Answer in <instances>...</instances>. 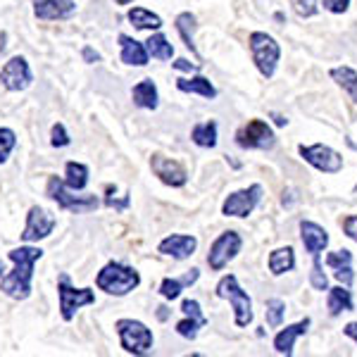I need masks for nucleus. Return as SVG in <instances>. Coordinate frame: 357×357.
Instances as JSON below:
<instances>
[{
    "label": "nucleus",
    "mask_w": 357,
    "mask_h": 357,
    "mask_svg": "<svg viewBox=\"0 0 357 357\" xmlns=\"http://www.w3.org/2000/svg\"><path fill=\"white\" fill-rule=\"evenodd\" d=\"M15 269L10 274L0 276V291L15 301H26L31 296V281H33V264L43 257V250L36 245H20L8 252Z\"/></svg>",
    "instance_id": "f257e3e1"
},
{
    "label": "nucleus",
    "mask_w": 357,
    "mask_h": 357,
    "mask_svg": "<svg viewBox=\"0 0 357 357\" xmlns=\"http://www.w3.org/2000/svg\"><path fill=\"white\" fill-rule=\"evenodd\" d=\"M96 284L100 291H105L107 296H126L134 289L141 286V274L134 267L122 262H107L105 267L98 272Z\"/></svg>",
    "instance_id": "f03ea898"
},
{
    "label": "nucleus",
    "mask_w": 357,
    "mask_h": 357,
    "mask_svg": "<svg viewBox=\"0 0 357 357\" xmlns=\"http://www.w3.org/2000/svg\"><path fill=\"white\" fill-rule=\"evenodd\" d=\"M215 293H217V298L231 303L234 321L238 329H245V326L252 324V319H255V314H252V298L248 296V291H243V286L238 284V279H236L234 274L222 276Z\"/></svg>",
    "instance_id": "7ed1b4c3"
},
{
    "label": "nucleus",
    "mask_w": 357,
    "mask_h": 357,
    "mask_svg": "<svg viewBox=\"0 0 357 357\" xmlns=\"http://www.w3.org/2000/svg\"><path fill=\"white\" fill-rule=\"evenodd\" d=\"M248 43H250V55H252V62H255L257 72H260L264 79H272L276 74V67H279V62H281V45L276 43V38L267 31H252Z\"/></svg>",
    "instance_id": "20e7f679"
},
{
    "label": "nucleus",
    "mask_w": 357,
    "mask_h": 357,
    "mask_svg": "<svg viewBox=\"0 0 357 357\" xmlns=\"http://www.w3.org/2000/svg\"><path fill=\"white\" fill-rule=\"evenodd\" d=\"M77 193H82V191H72V188H67L62 178H57V176L48 178V198L55 200L62 210L74 212V215H84V212L98 210V205H100L98 195H89V193L77 195Z\"/></svg>",
    "instance_id": "39448f33"
},
{
    "label": "nucleus",
    "mask_w": 357,
    "mask_h": 357,
    "mask_svg": "<svg viewBox=\"0 0 357 357\" xmlns=\"http://www.w3.org/2000/svg\"><path fill=\"white\" fill-rule=\"evenodd\" d=\"M119 333V343L129 355H148L155 343L153 331L138 319H119L114 324Z\"/></svg>",
    "instance_id": "423d86ee"
},
{
    "label": "nucleus",
    "mask_w": 357,
    "mask_h": 357,
    "mask_svg": "<svg viewBox=\"0 0 357 357\" xmlns=\"http://www.w3.org/2000/svg\"><path fill=\"white\" fill-rule=\"evenodd\" d=\"M236 146L243 151H272L276 146V134L264 119H250L236 131Z\"/></svg>",
    "instance_id": "0eeeda50"
},
{
    "label": "nucleus",
    "mask_w": 357,
    "mask_h": 357,
    "mask_svg": "<svg viewBox=\"0 0 357 357\" xmlns=\"http://www.w3.org/2000/svg\"><path fill=\"white\" fill-rule=\"evenodd\" d=\"M57 298H60V314L65 321H72L77 310H82L84 305L96 303V293L91 289H74L67 274H60L57 279Z\"/></svg>",
    "instance_id": "6e6552de"
},
{
    "label": "nucleus",
    "mask_w": 357,
    "mask_h": 357,
    "mask_svg": "<svg viewBox=\"0 0 357 357\" xmlns=\"http://www.w3.org/2000/svg\"><path fill=\"white\" fill-rule=\"evenodd\" d=\"M298 153L310 167H314L321 174H338L343 169V155L333 151L324 143H312V146H298Z\"/></svg>",
    "instance_id": "1a4fd4ad"
},
{
    "label": "nucleus",
    "mask_w": 357,
    "mask_h": 357,
    "mask_svg": "<svg viewBox=\"0 0 357 357\" xmlns=\"http://www.w3.org/2000/svg\"><path fill=\"white\" fill-rule=\"evenodd\" d=\"M241 248H243V238L238 231H224L217 236L215 243L210 245V252H207V264L212 272H222L229 262L236 260Z\"/></svg>",
    "instance_id": "9d476101"
},
{
    "label": "nucleus",
    "mask_w": 357,
    "mask_h": 357,
    "mask_svg": "<svg viewBox=\"0 0 357 357\" xmlns=\"http://www.w3.org/2000/svg\"><path fill=\"white\" fill-rule=\"evenodd\" d=\"M262 193H264V188L260 183H252V186H248V188H241V191L231 193L227 200H224L222 215L243 220V217L255 212V207L260 205V200H262Z\"/></svg>",
    "instance_id": "9b49d317"
},
{
    "label": "nucleus",
    "mask_w": 357,
    "mask_h": 357,
    "mask_svg": "<svg viewBox=\"0 0 357 357\" xmlns=\"http://www.w3.org/2000/svg\"><path fill=\"white\" fill-rule=\"evenodd\" d=\"M0 84H3V89L13 91V93L26 91L29 86L33 84V74H31V67H29L26 57H22V55L10 57L3 65V69H0Z\"/></svg>",
    "instance_id": "f8f14e48"
},
{
    "label": "nucleus",
    "mask_w": 357,
    "mask_h": 357,
    "mask_svg": "<svg viewBox=\"0 0 357 357\" xmlns=\"http://www.w3.org/2000/svg\"><path fill=\"white\" fill-rule=\"evenodd\" d=\"M55 224H57V220H55L53 215H50L48 210L33 205L31 210H29V215H26V227H24V234H22V238H24V243H33V241L48 238V236L53 234Z\"/></svg>",
    "instance_id": "ddd939ff"
},
{
    "label": "nucleus",
    "mask_w": 357,
    "mask_h": 357,
    "mask_svg": "<svg viewBox=\"0 0 357 357\" xmlns=\"http://www.w3.org/2000/svg\"><path fill=\"white\" fill-rule=\"evenodd\" d=\"M151 167H153L155 176H158L162 183H167V186H172V188L186 186L188 174H186V169H183V165H178L176 160L165 158V155H153Z\"/></svg>",
    "instance_id": "4468645a"
},
{
    "label": "nucleus",
    "mask_w": 357,
    "mask_h": 357,
    "mask_svg": "<svg viewBox=\"0 0 357 357\" xmlns=\"http://www.w3.org/2000/svg\"><path fill=\"white\" fill-rule=\"evenodd\" d=\"M74 13H77V3L74 0H33V15H36V20L43 22L69 20Z\"/></svg>",
    "instance_id": "2eb2a0df"
},
{
    "label": "nucleus",
    "mask_w": 357,
    "mask_h": 357,
    "mask_svg": "<svg viewBox=\"0 0 357 357\" xmlns=\"http://www.w3.org/2000/svg\"><path fill=\"white\" fill-rule=\"evenodd\" d=\"M195 248H198V238H195V236L172 234V236H167V238L160 241L158 250L162 252V255L174 257V260H188V257L195 252Z\"/></svg>",
    "instance_id": "dca6fc26"
},
{
    "label": "nucleus",
    "mask_w": 357,
    "mask_h": 357,
    "mask_svg": "<svg viewBox=\"0 0 357 357\" xmlns=\"http://www.w3.org/2000/svg\"><path fill=\"white\" fill-rule=\"evenodd\" d=\"M301 241L310 255H321L329 248V231L312 220H301Z\"/></svg>",
    "instance_id": "f3484780"
},
{
    "label": "nucleus",
    "mask_w": 357,
    "mask_h": 357,
    "mask_svg": "<svg viewBox=\"0 0 357 357\" xmlns=\"http://www.w3.org/2000/svg\"><path fill=\"white\" fill-rule=\"evenodd\" d=\"M310 324H312V319H310V317H305V319H301L298 324H289L286 329H281L274 336V353L276 355L291 357L293 355V348H296V341L301 336H305V333H307Z\"/></svg>",
    "instance_id": "a211bd4d"
},
{
    "label": "nucleus",
    "mask_w": 357,
    "mask_h": 357,
    "mask_svg": "<svg viewBox=\"0 0 357 357\" xmlns=\"http://www.w3.org/2000/svg\"><path fill=\"white\" fill-rule=\"evenodd\" d=\"M326 267L331 269L333 276H336L338 284L343 286H353L355 281V274H353V252L350 250H331L329 255H326Z\"/></svg>",
    "instance_id": "6ab92c4d"
},
{
    "label": "nucleus",
    "mask_w": 357,
    "mask_h": 357,
    "mask_svg": "<svg viewBox=\"0 0 357 357\" xmlns=\"http://www.w3.org/2000/svg\"><path fill=\"white\" fill-rule=\"evenodd\" d=\"M326 310H329L331 317H338L343 312H353L355 301H353V293H350V286L338 284L326 291Z\"/></svg>",
    "instance_id": "aec40b11"
},
{
    "label": "nucleus",
    "mask_w": 357,
    "mask_h": 357,
    "mask_svg": "<svg viewBox=\"0 0 357 357\" xmlns=\"http://www.w3.org/2000/svg\"><path fill=\"white\" fill-rule=\"evenodd\" d=\"M119 45H122V62L124 65H134V67H146L151 55L146 50V43L136 41V38L119 33Z\"/></svg>",
    "instance_id": "412c9836"
},
{
    "label": "nucleus",
    "mask_w": 357,
    "mask_h": 357,
    "mask_svg": "<svg viewBox=\"0 0 357 357\" xmlns=\"http://www.w3.org/2000/svg\"><path fill=\"white\" fill-rule=\"evenodd\" d=\"M198 279H200V269L195 267L188 269L183 276H167V279H162V284H160V293H162V298H167V301H176L183 293V289L193 286Z\"/></svg>",
    "instance_id": "4be33fe9"
},
{
    "label": "nucleus",
    "mask_w": 357,
    "mask_h": 357,
    "mask_svg": "<svg viewBox=\"0 0 357 357\" xmlns=\"http://www.w3.org/2000/svg\"><path fill=\"white\" fill-rule=\"evenodd\" d=\"M131 98H134V105L141 107V110H158V105H160V93L153 79L138 82L134 86V91H131Z\"/></svg>",
    "instance_id": "5701e85b"
},
{
    "label": "nucleus",
    "mask_w": 357,
    "mask_h": 357,
    "mask_svg": "<svg viewBox=\"0 0 357 357\" xmlns=\"http://www.w3.org/2000/svg\"><path fill=\"white\" fill-rule=\"evenodd\" d=\"M267 267H269V272H272L274 276L293 272V269H296V250H293L291 245L276 248V250L269 252Z\"/></svg>",
    "instance_id": "b1692460"
},
{
    "label": "nucleus",
    "mask_w": 357,
    "mask_h": 357,
    "mask_svg": "<svg viewBox=\"0 0 357 357\" xmlns=\"http://www.w3.org/2000/svg\"><path fill=\"white\" fill-rule=\"evenodd\" d=\"M176 89L181 93H195V96H203L207 100L217 98V89L212 86V82L203 74H195V77H188V79H176Z\"/></svg>",
    "instance_id": "393cba45"
},
{
    "label": "nucleus",
    "mask_w": 357,
    "mask_h": 357,
    "mask_svg": "<svg viewBox=\"0 0 357 357\" xmlns=\"http://www.w3.org/2000/svg\"><path fill=\"white\" fill-rule=\"evenodd\" d=\"M329 77L336 82V86H341L345 93L350 96V100L357 105V72L353 67L348 65H341V67H333L329 72Z\"/></svg>",
    "instance_id": "a878e982"
},
{
    "label": "nucleus",
    "mask_w": 357,
    "mask_h": 357,
    "mask_svg": "<svg viewBox=\"0 0 357 357\" xmlns=\"http://www.w3.org/2000/svg\"><path fill=\"white\" fill-rule=\"evenodd\" d=\"M217 138H220V129H217V122L210 119V122H200L193 126L191 131V141L198 148H215Z\"/></svg>",
    "instance_id": "bb28decb"
},
{
    "label": "nucleus",
    "mask_w": 357,
    "mask_h": 357,
    "mask_svg": "<svg viewBox=\"0 0 357 357\" xmlns=\"http://www.w3.org/2000/svg\"><path fill=\"white\" fill-rule=\"evenodd\" d=\"M126 20H129L136 29H141V31H153V29L162 26V17L155 15L153 10H146V8H131L129 15H126Z\"/></svg>",
    "instance_id": "cd10ccee"
},
{
    "label": "nucleus",
    "mask_w": 357,
    "mask_h": 357,
    "mask_svg": "<svg viewBox=\"0 0 357 357\" xmlns=\"http://www.w3.org/2000/svg\"><path fill=\"white\" fill-rule=\"evenodd\" d=\"M65 186L72 191H84L89 186V167L82 162H67L65 167Z\"/></svg>",
    "instance_id": "c85d7f7f"
},
{
    "label": "nucleus",
    "mask_w": 357,
    "mask_h": 357,
    "mask_svg": "<svg viewBox=\"0 0 357 357\" xmlns=\"http://www.w3.org/2000/svg\"><path fill=\"white\" fill-rule=\"evenodd\" d=\"M174 26H176L178 36H181V41L186 43V48L193 53V57H200V55H198V48H195V41H193V31H195V15H191V13H181V15L176 17Z\"/></svg>",
    "instance_id": "c756f323"
},
{
    "label": "nucleus",
    "mask_w": 357,
    "mask_h": 357,
    "mask_svg": "<svg viewBox=\"0 0 357 357\" xmlns=\"http://www.w3.org/2000/svg\"><path fill=\"white\" fill-rule=\"evenodd\" d=\"M146 50L155 60H172V57H174V45L167 41L165 33H153L146 41Z\"/></svg>",
    "instance_id": "7c9ffc66"
},
{
    "label": "nucleus",
    "mask_w": 357,
    "mask_h": 357,
    "mask_svg": "<svg viewBox=\"0 0 357 357\" xmlns=\"http://www.w3.org/2000/svg\"><path fill=\"white\" fill-rule=\"evenodd\" d=\"M264 317H267V324L272 326V329H279L286 319V303L281 301V298H269V301L264 303Z\"/></svg>",
    "instance_id": "2f4dec72"
},
{
    "label": "nucleus",
    "mask_w": 357,
    "mask_h": 357,
    "mask_svg": "<svg viewBox=\"0 0 357 357\" xmlns=\"http://www.w3.org/2000/svg\"><path fill=\"white\" fill-rule=\"evenodd\" d=\"M310 286L314 291H329V276L324 274V264L319 255H312V272H310Z\"/></svg>",
    "instance_id": "473e14b6"
},
{
    "label": "nucleus",
    "mask_w": 357,
    "mask_h": 357,
    "mask_svg": "<svg viewBox=\"0 0 357 357\" xmlns=\"http://www.w3.org/2000/svg\"><path fill=\"white\" fill-rule=\"evenodd\" d=\"M205 324H207V321H203V319H193V317L183 314V319L176 324V333L181 338H186V341H195V338H198V333H200V329H203Z\"/></svg>",
    "instance_id": "72a5a7b5"
},
{
    "label": "nucleus",
    "mask_w": 357,
    "mask_h": 357,
    "mask_svg": "<svg viewBox=\"0 0 357 357\" xmlns=\"http://www.w3.org/2000/svg\"><path fill=\"white\" fill-rule=\"evenodd\" d=\"M17 146V136L13 129H5V126H0V165L8 162L10 153L15 151Z\"/></svg>",
    "instance_id": "f704fd0d"
},
{
    "label": "nucleus",
    "mask_w": 357,
    "mask_h": 357,
    "mask_svg": "<svg viewBox=\"0 0 357 357\" xmlns=\"http://www.w3.org/2000/svg\"><path fill=\"white\" fill-rule=\"evenodd\" d=\"M291 5H293V13L303 17V20H310V17L319 13V0H291Z\"/></svg>",
    "instance_id": "c9c22d12"
},
{
    "label": "nucleus",
    "mask_w": 357,
    "mask_h": 357,
    "mask_svg": "<svg viewBox=\"0 0 357 357\" xmlns=\"http://www.w3.org/2000/svg\"><path fill=\"white\" fill-rule=\"evenodd\" d=\"M69 143H72V138H69L65 124L57 122L53 126V131H50V146H53V148H67Z\"/></svg>",
    "instance_id": "e433bc0d"
},
{
    "label": "nucleus",
    "mask_w": 357,
    "mask_h": 357,
    "mask_svg": "<svg viewBox=\"0 0 357 357\" xmlns=\"http://www.w3.org/2000/svg\"><path fill=\"white\" fill-rule=\"evenodd\" d=\"M181 312L186 314V317H193V319H203V321H207L205 319V314H203V310H200V303L198 301H183L181 303Z\"/></svg>",
    "instance_id": "4c0bfd02"
},
{
    "label": "nucleus",
    "mask_w": 357,
    "mask_h": 357,
    "mask_svg": "<svg viewBox=\"0 0 357 357\" xmlns=\"http://www.w3.org/2000/svg\"><path fill=\"white\" fill-rule=\"evenodd\" d=\"M353 0H324V10H329L331 15H343L348 13Z\"/></svg>",
    "instance_id": "58836bf2"
},
{
    "label": "nucleus",
    "mask_w": 357,
    "mask_h": 357,
    "mask_svg": "<svg viewBox=\"0 0 357 357\" xmlns=\"http://www.w3.org/2000/svg\"><path fill=\"white\" fill-rule=\"evenodd\" d=\"M343 234L348 236L350 241H355L357 243V215H350L343 220Z\"/></svg>",
    "instance_id": "ea45409f"
},
{
    "label": "nucleus",
    "mask_w": 357,
    "mask_h": 357,
    "mask_svg": "<svg viewBox=\"0 0 357 357\" xmlns=\"http://www.w3.org/2000/svg\"><path fill=\"white\" fill-rule=\"evenodd\" d=\"M172 67L178 69V72H198V65H193V62H188V60H176V62H172Z\"/></svg>",
    "instance_id": "a19ab883"
},
{
    "label": "nucleus",
    "mask_w": 357,
    "mask_h": 357,
    "mask_svg": "<svg viewBox=\"0 0 357 357\" xmlns=\"http://www.w3.org/2000/svg\"><path fill=\"white\" fill-rule=\"evenodd\" d=\"M343 333L350 338V341H355V345H357V321H348V324L343 326Z\"/></svg>",
    "instance_id": "79ce46f5"
},
{
    "label": "nucleus",
    "mask_w": 357,
    "mask_h": 357,
    "mask_svg": "<svg viewBox=\"0 0 357 357\" xmlns=\"http://www.w3.org/2000/svg\"><path fill=\"white\" fill-rule=\"evenodd\" d=\"M84 60L86 62H98V60H100V55H98L93 48H89V45H86V48H84Z\"/></svg>",
    "instance_id": "37998d69"
},
{
    "label": "nucleus",
    "mask_w": 357,
    "mask_h": 357,
    "mask_svg": "<svg viewBox=\"0 0 357 357\" xmlns=\"http://www.w3.org/2000/svg\"><path fill=\"white\" fill-rule=\"evenodd\" d=\"M272 119H274L276 126H286V124H289V119H286L284 114H279V112H272Z\"/></svg>",
    "instance_id": "c03bdc74"
},
{
    "label": "nucleus",
    "mask_w": 357,
    "mask_h": 357,
    "mask_svg": "<svg viewBox=\"0 0 357 357\" xmlns=\"http://www.w3.org/2000/svg\"><path fill=\"white\" fill-rule=\"evenodd\" d=\"M158 310H160V312H158V317H160V319L165 321V319H167V314H169V312H167V307H158Z\"/></svg>",
    "instance_id": "a18cd8bd"
},
{
    "label": "nucleus",
    "mask_w": 357,
    "mask_h": 357,
    "mask_svg": "<svg viewBox=\"0 0 357 357\" xmlns=\"http://www.w3.org/2000/svg\"><path fill=\"white\" fill-rule=\"evenodd\" d=\"M117 5H129V3H134V0H114Z\"/></svg>",
    "instance_id": "49530a36"
},
{
    "label": "nucleus",
    "mask_w": 357,
    "mask_h": 357,
    "mask_svg": "<svg viewBox=\"0 0 357 357\" xmlns=\"http://www.w3.org/2000/svg\"><path fill=\"white\" fill-rule=\"evenodd\" d=\"M3 272H5V269H3V262H0V276H3Z\"/></svg>",
    "instance_id": "de8ad7c7"
}]
</instances>
